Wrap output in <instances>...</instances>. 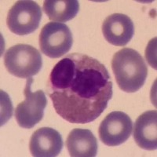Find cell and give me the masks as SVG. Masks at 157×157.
Returning a JSON list of instances; mask_svg holds the SVG:
<instances>
[{
  "instance_id": "obj_3",
  "label": "cell",
  "mask_w": 157,
  "mask_h": 157,
  "mask_svg": "<svg viewBox=\"0 0 157 157\" xmlns=\"http://www.w3.org/2000/svg\"><path fill=\"white\" fill-rule=\"evenodd\" d=\"M4 64L11 75L21 78L37 75L43 66L41 54L31 45L17 44L10 47L4 56Z\"/></svg>"
},
{
  "instance_id": "obj_11",
  "label": "cell",
  "mask_w": 157,
  "mask_h": 157,
  "mask_svg": "<svg viewBox=\"0 0 157 157\" xmlns=\"http://www.w3.org/2000/svg\"><path fill=\"white\" fill-rule=\"evenodd\" d=\"M98 141L86 129H74L66 140V147L71 157H94L98 153Z\"/></svg>"
},
{
  "instance_id": "obj_12",
  "label": "cell",
  "mask_w": 157,
  "mask_h": 157,
  "mask_svg": "<svg viewBox=\"0 0 157 157\" xmlns=\"http://www.w3.org/2000/svg\"><path fill=\"white\" fill-rule=\"evenodd\" d=\"M43 11L50 21L54 22H66L73 19L79 10L77 0H46Z\"/></svg>"
},
{
  "instance_id": "obj_7",
  "label": "cell",
  "mask_w": 157,
  "mask_h": 157,
  "mask_svg": "<svg viewBox=\"0 0 157 157\" xmlns=\"http://www.w3.org/2000/svg\"><path fill=\"white\" fill-rule=\"evenodd\" d=\"M132 130L133 122L130 116L120 111H114L101 123L98 134L105 145L118 146L129 139Z\"/></svg>"
},
{
  "instance_id": "obj_5",
  "label": "cell",
  "mask_w": 157,
  "mask_h": 157,
  "mask_svg": "<svg viewBox=\"0 0 157 157\" xmlns=\"http://www.w3.org/2000/svg\"><path fill=\"white\" fill-rule=\"evenodd\" d=\"M39 41V47L45 55L50 58H58L71 50L73 38L66 25L49 22L42 29Z\"/></svg>"
},
{
  "instance_id": "obj_2",
  "label": "cell",
  "mask_w": 157,
  "mask_h": 157,
  "mask_svg": "<svg viewBox=\"0 0 157 157\" xmlns=\"http://www.w3.org/2000/svg\"><path fill=\"white\" fill-rule=\"evenodd\" d=\"M112 68L118 86L127 93H134L145 84L148 68L142 56L131 48H123L114 54Z\"/></svg>"
},
{
  "instance_id": "obj_8",
  "label": "cell",
  "mask_w": 157,
  "mask_h": 157,
  "mask_svg": "<svg viewBox=\"0 0 157 157\" xmlns=\"http://www.w3.org/2000/svg\"><path fill=\"white\" fill-rule=\"evenodd\" d=\"M102 32L109 43L117 47H124L134 36V23L127 15L113 13L104 21Z\"/></svg>"
},
{
  "instance_id": "obj_6",
  "label": "cell",
  "mask_w": 157,
  "mask_h": 157,
  "mask_svg": "<svg viewBox=\"0 0 157 157\" xmlns=\"http://www.w3.org/2000/svg\"><path fill=\"white\" fill-rule=\"evenodd\" d=\"M32 82V78H27L24 90L25 100L21 102L15 110V118L18 125L26 129L33 128L41 121L47 104V98L43 90H39L32 92L31 90Z\"/></svg>"
},
{
  "instance_id": "obj_9",
  "label": "cell",
  "mask_w": 157,
  "mask_h": 157,
  "mask_svg": "<svg viewBox=\"0 0 157 157\" xmlns=\"http://www.w3.org/2000/svg\"><path fill=\"white\" fill-rule=\"evenodd\" d=\"M63 148L61 135L50 127H42L32 134L29 143V149L32 156H57Z\"/></svg>"
},
{
  "instance_id": "obj_1",
  "label": "cell",
  "mask_w": 157,
  "mask_h": 157,
  "mask_svg": "<svg viewBox=\"0 0 157 157\" xmlns=\"http://www.w3.org/2000/svg\"><path fill=\"white\" fill-rule=\"evenodd\" d=\"M47 93L56 113L71 123L94 121L113 97V82L102 63L73 53L60 60L47 82Z\"/></svg>"
},
{
  "instance_id": "obj_4",
  "label": "cell",
  "mask_w": 157,
  "mask_h": 157,
  "mask_svg": "<svg viewBox=\"0 0 157 157\" xmlns=\"http://www.w3.org/2000/svg\"><path fill=\"white\" fill-rule=\"evenodd\" d=\"M43 13L39 4L31 0L17 1L8 12L6 24L18 36H26L39 28Z\"/></svg>"
},
{
  "instance_id": "obj_10",
  "label": "cell",
  "mask_w": 157,
  "mask_h": 157,
  "mask_svg": "<svg viewBox=\"0 0 157 157\" xmlns=\"http://www.w3.org/2000/svg\"><path fill=\"white\" fill-rule=\"evenodd\" d=\"M157 112H145L137 118L134 127V139L140 148L155 150L157 148Z\"/></svg>"
}]
</instances>
